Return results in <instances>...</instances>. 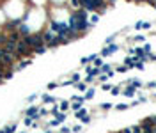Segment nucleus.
Listing matches in <instances>:
<instances>
[{
  "mask_svg": "<svg viewBox=\"0 0 156 133\" xmlns=\"http://www.w3.org/2000/svg\"><path fill=\"white\" fill-rule=\"evenodd\" d=\"M23 39L27 41V44L30 46L32 50L37 48V46H41V44H44V41H43V34H29V36L23 37Z\"/></svg>",
  "mask_w": 156,
  "mask_h": 133,
  "instance_id": "obj_1",
  "label": "nucleus"
},
{
  "mask_svg": "<svg viewBox=\"0 0 156 133\" xmlns=\"http://www.w3.org/2000/svg\"><path fill=\"white\" fill-rule=\"evenodd\" d=\"M16 44H18L16 41H12V39H9V37H7V41L4 43L2 50L7 51V53H12V55H14V53H16Z\"/></svg>",
  "mask_w": 156,
  "mask_h": 133,
  "instance_id": "obj_2",
  "label": "nucleus"
},
{
  "mask_svg": "<svg viewBox=\"0 0 156 133\" xmlns=\"http://www.w3.org/2000/svg\"><path fill=\"white\" fill-rule=\"evenodd\" d=\"M117 50H119V46H117V44H108L106 48H103V50L99 51V57H101V59H103V57H108V55L115 53Z\"/></svg>",
  "mask_w": 156,
  "mask_h": 133,
  "instance_id": "obj_3",
  "label": "nucleus"
},
{
  "mask_svg": "<svg viewBox=\"0 0 156 133\" xmlns=\"http://www.w3.org/2000/svg\"><path fill=\"white\" fill-rule=\"evenodd\" d=\"M138 124H140V128L144 130V133H151V131H153V126H154V124L151 123V119H149V117L142 119V121H140Z\"/></svg>",
  "mask_w": 156,
  "mask_h": 133,
  "instance_id": "obj_4",
  "label": "nucleus"
},
{
  "mask_svg": "<svg viewBox=\"0 0 156 133\" xmlns=\"http://www.w3.org/2000/svg\"><path fill=\"white\" fill-rule=\"evenodd\" d=\"M68 7L73 11V12L80 11L82 9V0H68Z\"/></svg>",
  "mask_w": 156,
  "mask_h": 133,
  "instance_id": "obj_5",
  "label": "nucleus"
},
{
  "mask_svg": "<svg viewBox=\"0 0 156 133\" xmlns=\"http://www.w3.org/2000/svg\"><path fill=\"white\" fill-rule=\"evenodd\" d=\"M82 9H85L87 12H96L94 0H82Z\"/></svg>",
  "mask_w": 156,
  "mask_h": 133,
  "instance_id": "obj_6",
  "label": "nucleus"
},
{
  "mask_svg": "<svg viewBox=\"0 0 156 133\" xmlns=\"http://www.w3.org/2000/svg\"><path fill=\"white\" fill-rule=\"evenodd\" d=\"M18 32L21 34V37H27L29 34H32V32H30V29H29V25H27V23H21L20 27H18Z\"/></svg>",
  "mask_w": 156,
  "mask_h": 133,
  "instance_id": "obj_7",
  "label": "nucleus"
},
{
  "mask_svg": "<svg viewBox=\"0 0 156 133\" xmlns=\"http://www.w3.org/2000/svg\"><path fill=\"white\" fill-rule=\"evenodd\" d=\"M69 108H71V101H69V100H62V101L59 103V110H61V112L66 114Z\"/></svg>",
  "mask_w": 156,
  "mask_h": 133,
  "instance_id": "obj_8",
  "label": "nucleus"
},
{
  "mask_svg": "<svg viewBox=\"0 0 156 133\" xmlns=\"http://www.w3.org/2000/svg\"><path fill=\"white\" fill-rule=\"evenodd\" d=\"M123 94H124L126 98H133V96L137 94V89L135 87H131V85H126V89L123 91Z\"/></svg>",
  "mask_w": 156,
  "mask_h": 133,
  "instance_id": "obj_9",
  "label": "nucleus"
},
{
  "mask_svg": "<svg viewBox=\"0 0 156 133\" xmlns=\"http://www.w3.org/2000/svg\"><path fill=\"white\" fill-rule=\"evenodd\" d=\"M43 103H46V105H55L57 103V98L55 96H50V94H43Z\"/></svg>",
  "mask_w": 156,
  "mask_h": 133,
  "instance_id": "obj_10",
  "label": "nucleus"
},
{
  "mask_svg": "<svg viewBox=\"0 0 156 133\" xmlns=\"http://www.w3.org/2000/svg\"><path fill=\"white\" fill-rule=\"evenodd\" d=\"M98 21H99V14H98V12H91V16H89V23H91V25H96Z\"/></svg>",
  "mask_w": 156,
  "mask_h": 133,
  "instance_id": "obj_11",
  "label": "nucleus"
},
{
  "mask_svg": "<svg viewBox=\"0 0 156 133\" xmlns=\"http://www.w3.org/2000/svg\"><path fill=\"white\" fill-rule=\"evenodd\" d=\"M16 128H18L16 123H11V124H7V126L4 128V131H5V133H16Z\"/></svg>",
  "mask_w": 156,
  "mask_h": 133,
  "instance_id": "obj_12",
  "label": "nucleus"
},
{
  "mask_svg": "<svg viewBox=\"0 0 156 133\" xmlns=\"http://www.w3.org/2000/svg\"><path fill=\"white\" fill-rule=\"evenodd\" d=\"M94 94H96V89H87V91H85V94H83L85 101H87V100H92V98H94Z\"/></svg>",
  "mask_w": 156,
  "mask_h": 133,
  "instance_id": "obj_13",
  "label": "nucleus"
},
{
  "mask_svg": "<svg viewBox=\"0 0 156 133\" xmlns=\"http://www.w3.org/2000/svg\"><path fill=\"white\" fill-rule=\"evenodd\" d=\"M48 50V46H46V44H41V46H37V48H34V53H36V55H41V53H44V51Z\"/></svg>",
  "mask_w": 156,
  "mask_h": 133,
  "instance_id": "obj_14",
  "label": "nucleus"
},
{
  "mask_svg": "<svg viewBox=\"0 0 156 133\" xmlns=\"http://www.w3.org/2000/svg\"><path fill=\"white\" fill-rule=\"evenodd\" d=\"M75 115H76V119H82V117H85V115H89V112H87V108H80L78 112H75Z\"/></svg>",
  "mask_w": 156,
  "mask_h": 133,
  "instance_id": "obj_15",
  "label": "nucleus"
},
{
  "mask_svg": "<svg viewBox=\"0 0 156 133\" xmlns=\"http://www.w3.org/2000/svg\"><path fill=\"white\" fill-rule=\"evenodd\" d=\"M30 64H32V61H30V59H23V61L20 62V66H18L16 69L20 71V69H23V68H27V66H30Z\"/></svg>",
  "mask_w": 156,
  "mask_h": 133,
  "instance_id": "obj_16",
  "label": "nucleus"
},
{
  "mask_svg": "<svg viewBox=\"0 0 156 133\" xmlns=\"http://www.w3.org/2000/svg\"><path fill=\"white\" fill-rule=\"evenodd\" d=\"M82 107H83V103H80V101H73L71 103V110H73V112H78Z\"/></svg>",
  "mask_w": 156,
  "mask_h": 133,
  "instance_id": "obj_17",
  "label": "nucleus"
},
{
  "mask_svg": "<svg viewBox=\"0 0 156 133\" xmlns=\"http://www.w3.org/2000/svg\"><path fill=\"white\" fill-rule=\"evenodd\" d=\"M80 78H82V76H80V73H73V75H71V78H69V82H71V83H78V82H80Z\"/></svg>",
  "mask_w": 156,
  "mask_h": 133,
  "instance_id": "obj_18",
  "label": "nucleus"
},
{
  "mask_svg": "<svg viewBox=\"0 0 156 133\" xmlns=\"http://www.w3.org/2000/svg\"><path fill=\"white\" fill-rule=\"evenodd\" d=\"M128 108H130V105H126V103H119V105H115V110H119V112L128 110Z\"/></svg>",
  "mask_w": 156,
  "mask_h": 133,
  "instance_id": "obj_19",
  "label": "nucleus"
},
{
  "mask_svg": "<svg viewBox=\"0 0 156 133\" xmlns=\"http://www.w3.org/2000/svg\"><path fill=\"white\" fill-rule=\"evenodd\" d=\"M105 62H103V59H101V57H99V55H98V57H96V59H94V68H101V66H103Z\"/></svg>",
  "mask_w": 156,
  "mask_h": 133,
  "instance_id": "obj_20",
  "label": "nucleus"
},
{
  "mask_svg": "<svg viewBox=\"0 0 156 133\" xmlns=\"http://www.w3.org/2000/svg\"><path fill=\"white\" fill-rule=\"evenodd\" d=\"M75 85H76V89H78V91H87V83L85 82H78V83H75Z\"/></svg>",
  "mask_w": 156,
  "mask_h": 133,
  "instance_id": "obj_21",
  "label": "nucleus"
},
{
  "mask_svg": "<svg viewBox=\"0 0 156 133\" xmlns=\"http://www.w3.org/2000/svg\"><path fill=\"white\" fill-rule=\"evenodd\" d=\"M133 41H137V43H144V41H146V36H133Z\"/></svg>",
  "mask_w": 156,
  "mask_h": 133,
  "instance_id": "obj_22",
  "label": "nucleus"
},
{
  "mask_svg": "<svg viewBox=\"0 0 156 133\" xmlns=\"http://www.w3.org/2000/svg\"><path fill=\"white\" fill-rule=\"evenodd\" d=\"M82 126H83V124H76V126L71 128V131H73V133H80V131H82Z\"/></svg>",
  "mask_w": 156,
  "mask_h": 133,
  "instance_id": "obj_23",
  "label": "nucleus"
},
{
  "mask_svg": "<svg viewBox=\"0 0 156 133\" xmlns=\"http://www.w3.org/2000/svg\"><path fill=\"white\" fill-rule=\"evenodd\" d=\"M80 123H82V124H89V123H91V115H85V117H82V119H80Z\"/></svg>",
  "mask_w": 156,
  "mask_h": 133,
  "instance_id": "obj_24",
  "label": "nucleus"
},
{
  "mask_svg": "<svg viewBox=\"0 0 156 133\" xmlns=\"http://www.w3.org/2000/svg\"><path fill=\"white\" fill-rule=\"evenodd\" d=\"M112 108V103H101V110H110Z\"/></svg>",
  "mask_w": 156,
  "mask_h": 133,
  "instance_id": "obj_25",
  "label": "nucleus"
},
{
  "mask_svg": "<svg viewBox=\"0 0 156 133\" xmlns=\"http://www.w3.org/2000/svg\"><path fill=\"white\" fill-rule=\"evenodd\" d=\"M112 94H114V96H117V94H121V87H117V85H115V87H112Z\"/></svg>",
  "mask_w": 156,
  "mask_h": 133,
  "instance_id": "obj_26",
  "label": "nucleus"
},
{
  "mask_svg": "<svg viewBox=\"0 0 156 133\" xmlns=\"http://www.w3.org/2000/svg\"><path fill=\"white\" fill-rule=\"evenodd\" d=\"M112 87H114V85H110V83H103V85H101L103 91H112Z\"/></svg>",
  "mask_w": 156,
  "mask_h": 133,
  "instance_id": "obj_27",
  "label": "nucleus"
},
{
  "mask_svg": "<svg viewBox=\"0 0 156 133\" xmlns=\"http://www.w3.org/2000/svg\"><path fill=\"white\" fill-rule=\"evenodd\" d=\"M61 133H73V131H71L69 126H62V128H61Z\"/></svg>",
  "mask_w": 156,
  "mask_h": 133,
  "instance_id": "obj_28",
  "label": "nucleus"
},
{
  "mask_svg": "<svg viewBox=\"0 0 156 133\" xmlns=\"http://www.w3.org/2000/svg\"><path fill=\"white\" fill-rule=\"evenodd\" d=\"M94 78H96V76H89V75H87V76H85V83H92Z\"/></svg>",
  "mask_w": 156,
  "mask_h": 133,
  "instance_id": "obj_29",
  "label": "nucleus"
},
{
  "mask_svg": "<svg viewBox=\"0 0 156 133\" xmlns=\"http://www.w3.org/2000/svg\"><path fill=\"white\" fill-rule=\"evenodd\" d=\"M55 87H59V83H57V82H50V83H48V89H50V91L55 89Z\"/></svg>",
  "mask_w": 156,
  "mask_h": 133,
  "instance_id": "obj_30",
  "label": "nucleus"
},
{
  "mask_svg": "<svg viewBox=\"0 0 156 133\" xmlns=\"http://www.w3.org/2000/svg\"><path fill=\"white\" fill-rule=\"evenodd\" d=\"M115 39V34H112L110 37H106V44H112V41Z\"/></svg>",
  "mask_w": 156,
  "mask_h": 133,
  "instance_id": "obj_31",
  "label": "nucleus"
},
{
  "mask_svg": "<svg viewBox=\"0 0 156 133\" xmlns=\"http://www.w3.org/2000/svg\"><path fill=\"white\" fill-rule=\"evenodd\" d=\"M126 69H128V68H126V66H119V68H117V69H115V71H117V73H124Z\"/></svg>",
  "mask_w": 156,
  "mask_h": 133,
  "instance_id": "obj_32",
  "label": "nucleus"
},
{
  "mask_svg": "<svg viewBox=\"0 0 156 133\" xmlns=\"http://www.w3.org/2000/svg\"><path fill=\"white\" fill-rule=\"evenodd\" d=\"M36 98H37V94H30V96H29V98H27V101H34V100H36Z\"/></svg>",
  "mask_w": 156,
  "mask_h": 133,
  "instance_id": "obj_33",
  "label": "nucleus"
},
{
  "mask_svg": "<svg viewBox=\"0 0 156 133\" xmlns=\"http://www.w3.org/2000/svg\"><path fill=\"white\" fill-rule=\"evenodd\" d=\"M43 133H53L52 130H50V128H48V130H46V131H43Z\"/></svg>",
  "mask_w": 156,
  "mask_h": 133,
  "instance_id": "obj_34",
  "label": "nucleus"
},
{
  "mask_svg": "<svg viewBox=\"0 0 156 133\" xmlns=\"http://www.w3.org/2000/svg\"><path fill=\"white\" fill-rule=\"evenodd\" d=\"M16 133H27V130H21V131H16Z\"/></svg>",
  "mask_w": 156,
  "mask_h": 133,
  "instance_id": "obj_35",
  "label": "nucleus"
},
{
  "mask_svg": "<svg viewBox=\"0 0 156 133\" xmlns=\"http://www.w3.org/2000/svg\"><path fill=\"white\" fill-rule=\"evenodd\" d=\"M0 133H5V131H4V128H2V130H0Z\"/></svg>",
  "mask_w": 156,
  "mask_h": 133,
  "instance_id": "obj_36",
  "label": "nucleus"
},
{
  "mask_svg": "<svg viewBox=\"0 0 156 133\" xmlns=\"http://www.w3.org/2000/svg\"><path fill=\"white\" fill-rule=\"evenodd\" d=\"M115 133H121V131H115Z\"/></svg>",
  "mask_w": 156,
  "mask_h": 133,
  "instance_id": "obj_37",
  "label": "nucleus"
},
{
  "mask_svg": "<svg viewBox=\"0 0 156 133\" xmlns=\"http://www.w3.org/2000/svg\"><path fill=\"white\" fill-rule=\"evenodd\" d=\"M154 98H156V96H154Z\"/></svg>",
  "mask_w": 156,
  "mask_h": 133,
  "instance_id": "obj_38",
  "label": "nucleus"
},
{
  "mask_svg": "<svg viewBox=\"0 0 156 133\" xmlns=\"http://www.w3.org/2000/svg\"><path fill=\"white\" fill-rule=\"evenodd\" d=\"M59 133H61V131H59Z\"/></svg>",
  "mask_w": 156,
  "mask_h": 133,
  "instance_id": "obj_39",
  "label": "nucleus"
}]
</instances>
